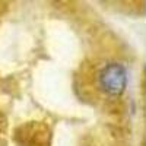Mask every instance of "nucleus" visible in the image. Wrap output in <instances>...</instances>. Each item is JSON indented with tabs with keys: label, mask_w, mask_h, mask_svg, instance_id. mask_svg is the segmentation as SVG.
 Listing matches in <instances>:
<instances>
[{
	"label": "nucleus",
	"mask_w": 146,
	"mask_h": 146,
	"mask_svg": "<svg viewBox=\"0 0 146 146\" xmlns=\"http://www.w3.org/2000/svg\"><path fill=\"white\" fill-rule=\"evenodd\" d=\"M100 86L102 91L111 96H118L124 92L127 86V70L126 67L113 62L108 63L105 67H102L100 73Z\"/></svg>",
	"instance_id": "f257e3e1"
}]
</instances>
